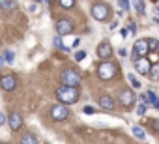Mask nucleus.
Returning <instances> with one entry per match:
<instances>
[{
	"label": "nucleus",
	"mask_w": 159,
	"mask_h": 144,
	"mask_svg": "<svg viewBox=\"0 0 159 144\" xmlns=\"http://www.w3.org/2000/svg\"><path fill=\"white\" fill-rule=\"evenodd\" d=\"M56 99H58L60 103H64V105H71V103H75V101L79 99V90H77L75 86H66V84H62V86L56 90Z\"/></svg>",
	"instance_id": "f257e3e1"
},
{
	"label": "nucleus",
	"mask_w": 159,
	"mask_h": 144,
	"mask_svg": "<svg viewBox=\"0 0 159 144\" xmlns=\"http://www.w3.org/2000/svg\"><path fill=\"white\" fill-rule=\"evenodd\" d=\"M81 73L75 69V67H67V69H64L62 71V75H60V81H62V84H66V86H79L81 84Z\"/></svg>",
	"instance_id": "f03ea898"
},
{
	"label": "nucleus",
	"mask_w": 159,
	"mask_h": 144,
	"mask_svg": "<svg viewBox=\"0 0 159 144\" xmlns=\"http://www.w3.org/2000/svg\"><path fill=\"white\" fill-rule=\"evenodd\" d=\"M116 75V65L112 64V62H101L99 65H98V77L101 79V81H111L112 77Z\"/></svg>",
	"instance_id": "7ed1b4c3"
},
{
	"label": "nucleus",
	"mask_w": 159,
	"mask_h": 144,
	"mask_svg": "<svg viewBox=\"0 0 159 144\" xmlns=\"http://www.w3.org/2000/svg\"><path fill=\"white\" fill-rule=\"evenodd\" d=\"M92 17H94V19H98L99 23L109 21V17H111V10H109V6H107V4H103V2L94 4V6H92Z\"/></svg>",
	"instance_id": "20e7f679"
},
{
	"label": "nucleus",
	"mask_w": 159,
	"mask_h": 144,
	"mask_svg": "<svg viewBox=\"0 0 159 144\" xmlns=\"http://www.w3.org/2000/svg\"><path fill=\"white\" fill-rule=\"evenodd\" d=\"M51 116H52L54 122H64V120H67V116H69L67 105H64V103L52 105V107H51Z\"/></svg>",
	"instance_id": "39448f33"
},
{
	"label": "nucleus",
	"mask_w": 159,
	"mask_h": 144,
	"mask_svg": "<svg viewBox=\"0 0 159 144\" xmlns=\"http://www.w3.org/2000/svg\"><path fill=\"white\" fill-rule=\"evenodd\" d=\"M15 86H17V79H15V75H11V73L0 75V88H2L4 92H11V90H15Z\"/></svg>",
	"instance_id": "423d86ee"
},
{
	"label": "nucleus",
	"mask_w": 159,
	"mask_h": 144,
	"mask_svg": "<svg viewBox=\"0 0 159 144\" xmlns=\"http://www.w3.org/2000/svg\"><path fill=\"white\" fill-rule=\"evenodd\" d=\"M56 32H58V36H67V34H71V32H73V23H71L69 19H66V17H60V19L56 21Z\"/></svg>",
	"instance_id": "0eeeda50"
},
{
	"label": "nucleus",
	"mask_w": 159,
	"mask_h": 144,
	"mask_svg": "<svg viewBox=\"0 0 159 144\" xmlns=\"http://www.w3.org/2000/svg\"><path fill=\"white\" fill-rule=\"evenodd\" d=\"M135 69H137V73H140V75H150L152 64H150V60H146L144 56H140V58L135 60Z\"/></svg>",
	"instance_id": "6e6552de"
},
{
	"label": "nucleus",
	"mask_w": 159,
	"mask_h": 144,
	"mask_svg": "<svg viewBox=\"0 0 159 144\" xmlns=\"http://www.w3.org/2000/svg\"><path fill=\"white\" fill-rule=\"evenodd\" d=\"M120 103L124 109H131L135 105V94L131 90H122L120 92Z\"/></svg>",
	"instance_id": "1a4fd4ad"
},
{
	"label": "nucleus",
	"mask_w": 159,
	"mask_h": 144,
	"mask_svg": "<svg viewBox=\"0 0 159 144\" xmlns=\"http://www.w3.org/2000/svg\"><path fill=\"white\" fill-rule=\"evenodd\" d=\"M8 124H10V129L11 131H19L23 127V116L19 112H11L8 116Z\"/></svg>",
	"instance_id": "9d476101"
},
{
	"label": "nucleus",
	"mask_w": 159,
	"mask_h": 144,
	"mask_svg": "<svg viewBox=\"0 0 159 144\" xmlns=\"http://www.w3.org/2000/svg\"><path fill=\"white\" fill-rule=\"evenodd\" d=\"M150 51V45H148V39H137L135 41V47H133V52L137 56H144L146 52Z\"/></svg>",
	"instance_id": "9b49d317"
},
{
	"label": "nucleus",
	"mask_w": 159,
	"mask_h": 144,
	"mask_svg": "<svg viewBox=\"0 0 159 144\" xmlns=\"http://www.w3.org/2000/svg\"><path fill=\"white\" fill-rule=\"evenodd\" d=\"M96 52H98V56H99V58L107 60V58L112 54V47H111V43H109V41H103V43H99V47L96 49Z\"/></svg>",
	"instance_id": "f8f14e48"
},
{
	"label": "nucleus",
	"mask_w": 159,
	"mask_h": 144,
	"mask_svg": "<svg viewBox=\"0 0 159 144\" xmlns=\"http://www.w3.org/2000/svg\"><path fill=\"white\" fill-rule=\"evenodd\" d=\"M99 107L105 109V110H112L114 109V99L111 96H101L99 97Z\"/></svg>",
	"instance_id": "ddd939ff"
},
{
	"label": "nucleus",
	"mask_w": 159,
	"mask_h": 144,
	"mask_svg": "<svg viewBox=\"0 0 159 144\" xmlns=\"http://www.w3.org/2000/svg\"><path fill=\"white\" fill-rule=\"evenodd\" d=\"M0 8L6 11H11L17 8V0H0Z\"/></svg>",
	"instance_id": "4468645a"
},
{
	"label": "nucleus",
	"mask_w": 159,
	"mask_h": 144,
	"mask_svg": "<svg viewBox=\"0 0 159 144\" xmlns=\"http://www.w3.org/2000/svg\"><path fill=\"white\" fill-rule=\"evenodd\" d=\"M21 144H38V137L32 133H25L21 137Z\"/></svg>",
	"instance_id": "2eb2a0df"
},
{
	"label": "nucleus",
	"mask_w": 159,
	"mask_h": 144,
	"mask_svg": "<svg viewBox=\"0 0 159 144\" xmlns=\"http://www.w3.org/2000/svg\"><path fill=\"white\" fill-rule=\"evenodd\" d=\"M150 79L152 81H159V64H152V69H150Z\"/></svg>",
	"instance_id": "dca6fc26"
},
{
	"label": "nucleus",
	"mask_w": 159,
	"mask_h": 144,
	"mask_svg": "<svg viewBox=\"0 0 159 144\" xmlns=\"http://www.w3.org/2000/svg\"><path fill=\"white\" fill-rule=\"evenodd\" d=\"M131 131H133V135H135L137 138H140V140H144V138H146V131H144L142 127H139V125H133V129H131Z\"/></svg>",
	"instance_id": "f3484780"
},
{
	"label": "nucleus",
	"mask_w": 159,
	"mask_h": 144,
	"mask_svg": "<svg viewBox=\"0 0 159 144\" xmlns=\"http://www.w3.org/2000/svg\"><path fill=\"white\" fill-rule=\"evenodd\" d=\"M52 45H54V47H58L60 51H69V47H66V45L62 43V36H54V39H52Z\"/></svg>",
	"instance_id": "a211bd4d"
},
{
	"label": "nucleus",
	"mask_w": 159,
	"mask_h": 144,
	"mask_svg": "<svg viewBox=\"0 0 159 144\" xmlns=\"http://www.w3.org/2000/svg\"><path fill=\"white\" fill-rule=\"evenodd\" d=\"M146 96H148V101H150V103L153 105V109H159V97H157V96H155L153 92H148Z\"/></svg>",
	"instance_id": "6ab92c4d"
},
{
	"label": "nucleus",
	"mask_w": 159,
	"mask_h": 144,
	"mask_svg": "<svg viewBox=\"0 0 159 144\" xmlns=\"http://www.w3.org/2000/svg\"><path fill=\"white\" fill-rule=\"evenodd\" d=\"M127 79H129V83H131V86H133V88H140V81H139L133 73H129V75H127Z\"/></svg>",
	"instance_id": "aec40b11"
},
{
	"label": "nucleus",
	"mask_w": 159,
	"mask_h": 144,
	"mask_svg": "<svg viewBox=\"0 0 159 144\" xmlns=\"http://www.w3.org/2000/svg\"><path fill=\"white\" fill-rule=\"evenodd\" d=\"M135 10H137L139 13H144L146 6H144V2H142V0H135Z\"/></svg>",
	"instance_id": "412c9836"
},
{
	"label": "nucleus",
	"mask_w": 159,
	"mask_h": 144,
	"mask_svg": "<svg viewBox=\"0 0 159 144\" xmlns=\"http://www.w3.org/2000/svg\"><path fill=\"white\" fill-rule=\"evenodd\" d=\"M60 6L66 8V10H69V8L75 6V0H60Z\"/></svg>",
	"instance_id": "4be33fe9"
},
{
	"label": "nucleus",
	"mask_w": 159,
	"mask_h": 144,
	"mask_svg": "<svg viewBox=\"0 0 159 144\" xmlns=\"http://www.w3.org/2000/svg\"><path fill=\"white\" fill-rule=\"evenodd\" d=\"M13 58H15L13 51H6V52H4V60H6L8 64H11V62H13Z\"/></svg>",
	"instance_id": "5701e85b"
},
{
	"label": "nucleus",
	"mask_w": 159,
	"mask_h": 144,
	"mask_svg": "<svg viewBox=\"0 0 159 144\" xmlns=\"http://www.w3.org/2000/svg\"><path fill=\"white\" fill-rule=\"evenodd\" d=\"M148 45H150V51H157L159 49V41L157 39H148Z\"/></svg>",
	"instance_id": "b1692460"
},
{
	"label": "nucleus",
	"mask_w": 159,
	"mask_h": 144,
	"mask_svg": "<svg viewBox=\"0 0 159 144\" xmlns=\"http://www.w3.org/2000/svg\"><path fill=\"white\" fill-rule=\"evenodd\" d=\"M86 58V51H79L77 54H75V60L77 62H81V60H84Z\"/></svg>",
	"instance_id": "393cba45"
},
{
	"label": "nucleus",
	"mask_w": 159,
	"mask_h": 144,
	"mask_svg": "<svg viewBox=\"0 0 159 144\" xmlns=\"http://www.w3.org/2000/svg\"><path fill=\"white\" fill-rule=\"evenodd\" d=\"M144 112H146V103H144V101H140V105H139V109H137V114H139V116H142Z\"/></svg>",
	"instance_id": "a878e982"
},
{
	"label": "nucleus",
	"mask_w": 159,
	"mask_h": 144,
	"mask_svg": "<svg viewBox=\"0 0 159 144\" xmlns=\"http://www.w3.org/2000/svg\"><path fill=\"white\" fill-rule=\"evenodd\" d=\"M150 125H152L153 133H159V120H152V122H150Z\"/></svg>",
	"instance_id": "bb28decb"
},
{
	"label": "nucleus",
	"mask_w": 159,
	"mask_h": 144,
	"mask_svg": "<svg viewBox=\"0 0 159 144\" xmlns=\"http://www.w3.org/2000/svg\"><path fill=\"white\" fill-rule=\"evenodd\" d=\"M120 6H122V10H129L131 6H129V0H120Z\"/></svg>",
	"instance_id": "cd10ccee"
},
{
	"label": "nucleus",
	"mask_w": 159,
	"mask_h": 144,
	"mask_svg": "<svg viewBox=\"0 0 159 144\" xmlns=\"http://www.w3.org/2000/svg\"><path fill=\"white\" fill-rule=\"evenodd\" d=\"M84 112H86V114H94V112H96V109H94V107H90V105H86V107H84Z\"/></svg>",
	"instance_id": "c85d7f7f"
},
{
	"label": "nucleus",
	"mask_w": 159,
	"mask_h": 144,
	"mask_svg": "<svg viewBox=\"0 0 159 144\" xmlns=\"http://www.w3.org/2000/svg\"><path fill=\"white\" fill-rule=\"evenodd\" d=\"M118 54H120L122 58H125V54H127V52H125V49H118Z\"/></svg>",
	"instance_id": "c756f323"
},
{
	"label": "nucleus",
	"mask_w": 159,
	"mask_h": 144,
	"mask_svg": "<svg viewBox=\"0 0 159 144\" xmlns=\"http://www.w3.org/2000/svg\"><path fill=\"white\" fill-rule=\"evenodd\" d=\"M120 34H122V38H127V36H129V34H127V28H122Z\"/></svg>",
	"instance_id": "7c9ffc66"
},
{
	"label": "nucleus",
	"mask_w": 159,
	"mask_h": 144,
	"mask_svg": "<svg viewBox=\"0 0 159 144\" xmlns=\"http://www.w3.org/2000/svg\"><path fill=\"white\" fill-rule=\"evenodd\" d=\"M135 30H137V26H135V25H129V32H131V34H133V32H135Z\"/></svg>",
	"instance_id": "2f4dec72"
},
{
	"label": "nucleus",
	"mask_w": 159,
	"mask_h": 144,
	"mask_svg": "<svg viewBox=\"0 0 159 144\" xmlns=\"http://www.w3.org/2000/svg\"><path fill=\"white\" fill-rule=\"evenodd\" d=\"M4 120H6V118H4V114H2V112H0V125H2V124H4Z\"/></svg>",
	"instance_id": "473e14b6"
},
{
	"label": "nucleus",
	"mask_w": 159,
	"mask_h": 144,
	"mask_svg": "<svg viewBox=\"0 0 159 144\" xmlns=\"http://www.w3.org/2000/svg\"><path fill=\"white\" fill-rule=\"evenodd\" d=\"M2 65H4V58H2V56H0V67H2Z\"/></svg>",
	"instance_id": "72a5a7b5"
},
{
	"label": "nucleus",
	"mask_w": 159,
	"mask_h": 144,
	"mask_svg": "<svg viewBox=\"0 0 159 144\" xmlns=\"http://www.w3.org/2000/svg\"><path fill=\"white\" fill-rule=\"evenodd\" d=\"M155 13H159V8H155Z\"/></svg>",
	"instance_id": "f704fd0d"
},
{
	"label": "nucleus",
	"mask_w": 159,
	"mask_h": 144,
	"mask_svg": "<svg viewBox=\"0 0 159 144\" xmlns=\"http://www.w3.org/2000/svg\"><path fill=\"white\" fill-rule=\"evenodd\" d=\"M0 144H6V142H0Z\"/></svg>",
	"instance_id": "c9c22d12"
},
{
	"label": "nucleus",
	"mask_w": 159,
	"mask_h": 144,
	"mask_svg": "<svg viewBox=\"0 0 159 144\" xmlns=\"http://www.w3.org/2000/svg\"><path fill=\"white\" fill-rule=\"evenodd\" d=\"M36 2H39V0H36Z\"/></svg>",
	"instance_id": "e433bc0d"
},
{
	"label": "nucleus",
	"mask_w": 159,
	"mask_h": 144,
	"mask_svg": "<svg viewBox=\"0 0 159 144\" xmlns=\"http://www.w3.org/2000/svg\"><path fill=\"white\" fill-rule=\"evenodd\" d=\"M45 144H49V142H45Z\"/></svg>",
	"instance_id": "4c0bfd02"
}]
</instances>
